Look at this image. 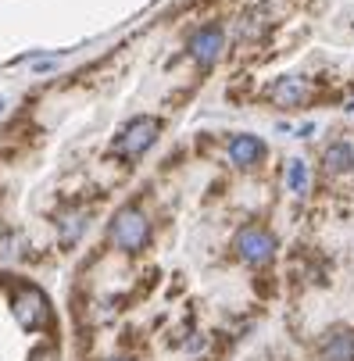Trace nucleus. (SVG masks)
I'll list each match as a JSON object with an SVG mask.
<instances>
[{"instance_id":"obj_3","label":"nucleus","mask_w":354,"mask_h":361,"mask_svg":"<svg viewBox=\"0 0 354 361\" xmlns=\"http://www.w3.org/2000/svg\"><path fill=\"white\" fill-rule=\"evenodd\" d=\"M11 312H15V319H18L22 329H39V326L50 319L47 297H43L36 286H22V290L11 297Z\"/></svg>"},{"instance_id":"obj_2","label":"nucleus","mask_w":354,"mask_h":361,"mask_svg":"<svg viewBox=\"0 0 354 361\" xmlns=\"http://www.w3.org/2000/svg\"><path fill=\"white\" fill-rule=\"evenodd\" d=\"M111 240H115L122 250H129V254H136V250L147 247L150 226H147V215L136 208V204H129V208H122V212L115 215V222H111Z\"/></svg>"},{"instance_id":"obj_10","label":"nucleus","mask_w":354,"mask_h":361,"mask_svg":"<svg viewBox=\"0 0 354 361\" xmlns=\"http://www.w3.org/2000/svg\"><path fill=\"white\" fill-rule=\"evenodd\" d=\"M286 186H290L293 193H305V190H308V165H305V161H290V169H286Z\"/></svg>"},{"instance_id":"obj_13","label":"nucleus","mask_w":354,"mask_h":361,"mask_svg":"<svg viewBox=\"0 0 354 361\" xmlns=\"http://www.w3.org/2000/svg\"><path fill=\"white\" fill-rule=\"evenodd\" d=\"M115 361H126V357H115Z\"/></svg>"},{"instance_id":"obj_12","label":"nucleus","mask_w":354,"mask_h":361,"mask_svg":"<svg viewBox=\"0 0 354 361\" xmlns=\"http://www.w3.org/2000/svg\"><path fill=\"white\" fill-rule=\"evenodd\" d=\"M347 108H350V111H354V104H347Z\"/></svg>"},{"instance_id":"obj_6","label":"nucleus","mask_w":354,"mask_h":361,"mask_svg":"<svg viewBox=\"0 0 354 361\" xmlns=\"http://www.w3.org/2000/svg\"><path fill=\"white\" fill-rule=\"evenodd\" d=\"M222 47H226V36H222L219 25H208V29H200V32L190 36V54H193V61L200 68L215 65V58L222 54Z\"/></svg>"},{"instance_id":"obj_1","label":"nucleus","mask_w":354,"mask_h":361,"mask_svg":"<svg viewBox=\"0 0 354 361\" xmlns=\"http://www.w3.org/2000/svg\"><path fill=\"white\" fill-rule=\"evenodd\" d=\"M158 136H161V122L154 115H140L118 133V140L111 143V154L115 158H126V161H136L158 143Z\"/></svg>"},{"instance_id":"obj_8","label":"nucleus","mask_w":354,"mask_h":361,"mask_svg":"<svg viewBox=\"0 0 354 361\" xmlns=\"http://www.w3.org/2000/svg\"><path fill=\"white\" fill-rule=\"evenodd\" d=\"M322 361H354V333L350 329H333L322 347H319Z\"/></svg>"},{"instance_id":"obj_11","label":"nucleus","mask_w":354,"mask_h":361,"mask_svg":"<svg viewBox=\"0 0 354 361\" xmlns=\"http://www.w3.org/2000/svg\"><path fill=\"white\" fill-rule=\"evenodd\" d=\"M29 361H58V347H50V343H39L32 354H29Z\"/></svg>"},{"instance_id":"obj_4","label":"nucleus","mask_w":354,"mask_h":361,"mask_svg":"<svg viewBox=\"0 0 354 361\" xmlns=\"http://www.w3.org/2000/svg\"><path fill=\"white\" fill-rule=\"evenodd\" d=\"M236 254L243 257L247 265H265L269 257L276 254V236L262 226H247L236 236Z\"/></svg>"},{"instance_id":"obj_5","label":"nucleus","mask_w":354,"mask_h":361,"mask_svg":"<svg viewBox=\"0 0 354 361\" xmlns=\"http://www.w3.org/2000/svg\"><path fill=\"white\" fill-rule=\"evenodd\" d=\"M269 97L279 108H300V104H308V97H312V82L305 75H283V79L272 82Z\"/></svg>"},{"instance_id":"obj_7","label":"nucleus","mask_w":354,"mask_h":361,"mask_svg":"<svg viewBox=\"0 0 354 361\" xmlns=\"http://www.w3.org/2000/svg\"><path fill=\"white\" fill-rule=\"evenodd\" d=\"M262 158H265V143H262L258 136L240 133V136H233V140H229V161H233V165L250 169V165H258Z\"/></svg>"},{"instance_id":"obj_9","label":"nucleus","mask_w":354,"mask_h":361,"mask_svg":"<svg viewBox=\"0 0 354 361\" xmlns=\"http://www.w3.org/2000/svg\"><path fill=\"white\" fill-rule=\"evenodd\" d=\"M326 172H333V176H340V172H350L354 169V150H350V143H329L326 147Z\"/></svg>"}]
</instances>
